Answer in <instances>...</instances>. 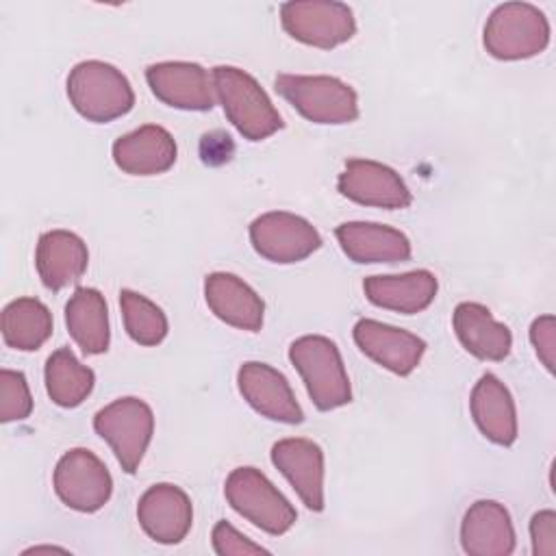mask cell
Wrapping results in <instances>:
<instances>
[{
	"instance_id": "obj_1",
	"label": "cell",
	"mask_w": 556,
	"mask_h": 556,
	"mask_svg": "<svg viewBox=\"0 0 556 556\" xmlns=\"http://www.w3.org/2000/svg\"><path fill=\"white\" fill-rule=\"evenodd\" d=\"M211 78L224 115L245 139L263 141L282 128L278 109L254 76L232 65H217Z\"/></svg>"
},
{
	"instance_id": "obj_2",
	"label": "cell",
	"mask_w": 556,
	"mask_h": 556,
	"mask_svg": "<svg viewBox=\"0 0 556 556\" xmlns=\"http://www.w3.org/2000/svg\"><path fill=\"white\" fill-rule=\"evenodd\" d=\"M67 98L78 115L96 124L113 122L135 104L128 78L104 61L76 63L67 76Z\"/></svg>"
},
{
	"instance_id": "obj_3",
	"label": "cell",
	"mask_w": 556,
	"mask_h": 556,
	"mask_svg": "<svg viewBox=\"0 0 556 556\" xmlns=\"http://www.w3.org/2000/svg\"><path fill=\"white\" fill-rule=\"evenodd\" d=\"M289 361L298 369L317 410H334L352 402L350 378L334 341L321 334H304L289 348Z\"/></svg>"
},
{
	"instance_id": "obj_4",
	"label": "cell",
	"mask_w": 556,
	"mask_h": 556,
	"mask_svg": "<svg viewBox=\"0 0 556 556\" xmlns=\"http://www.w3.org/2000/svg\"><path fill=\"white\" fill-rule=\"evenodd\" d=\"M482 43L500 61H519L541 54L549 43L545 13L528 2H504L495 7L484 24Z\"/></svg>"
},
{
	"instance_id": "obj_5",
	"label": "cell",
	"mask_w": 556,
	"mask_h": 556,
	"mask_svg": "<svg viewBox=\"0 0 556 556\" xmlns=\"http://www.w3.org/2000/svg\"><path fill=\"white\" fill-rule=\"evenodd\" d=\"M274 85L313 124H350L358 117V96L341 78L324 74H278Z\"/></svg>"
},
{
	"instance_id": "obj_6",
	"label": "cell",
	"mask_w": 556,
	"mask_h": 556,
	"mask_svg": "<svg viewBox=\"0 0 556 556\" xmlns=\"http://www.w3.org/2000/svg\"><path fill=\"white\" fill-rule=\"evenodd\" d=\"M224 495L243 519L274 536L291 530L298 519L291 502L254 467L232 469L226 478Z\"/></svg>"
},
{
	"instance_id": "obj_7",
	"label": "cell",
	"mask_w": 556,
	"mask_h": 556,
	"mask_svg": "<svg viewBox=\"0 0 556 556\" xmlns=\"http://www.w3.org/2000/svg\"><path fill=\"white\" fill-rule=\"evenodd\" d=\"M93 430L109 443L126 473H135L154 434L152 408L139 397H119L93 417Z\"/></svg>"
},
{
	"instance_id": "obj_8",
	"label": "cell",
	"mask_w": 556,
	"mask_h": 556,
	"mask_svg": "<svg viewBox=\"0 0 556 556\" xmlns=\"http://www.w3.org/2000/svg\"><path fill=\"white\" fill-rule=\"evenodd\" d=\"M280 24L300 43L330 50L350 41L356 20L348 4L334 0H295L280 4Z\"/></svg>"
},
{
	"instance_id": "obj_9",
	"label": "cell",
	"mask_w": 556,
	"mask_h": 556,
	"mask_svg": "<svg viewBox=\"0 0 556 556\" xmlns=\"http://www.w3.org/2000/svg\"><path fill=\"white\" fill-rule=\"evenodd\" d=\"M52 484L59 500L78 513L100 510L113 493V478L106 465L87 447L67 450L59 458Z\"/></svg>"
},
{
	"instance_id": "obj_10",
	"label": "cell",
	"mask_w": 556,
	"mask_h": 556,
	"mask_svg": "<svg viewBox=\"0 0 556 556\" xmlns=\"http://www.w3.org/2000/svg\"><path fill=\"white\" fill-rule=\"evenodd\" d=\"M250 241L256 254L278 265L300 263L321 248L317 228L308 219L287 211L258 215L250 224Z\"/></svg>"
},
{
	"instance_id": "obj_11",
	"label": "cell",
	"mask_w": 556,
	"mask_h": 556,
	"mask_svg": "<svg viewBox=\"0 0 556 556\" xmlns=\"http://www.w3.org/2000/svg\"><path fill=\"white\" fill-rule=\"evenodd\" d=\"M337 189L343 198L378 208H406L413 202V193L408 191L402 176L378 161L369 159H350L345 161L343 172L339 174Z\"/></svg>"
},
{
	"instance_id": "obj_12",
	"label": "cell",
	"mask_w": 556,
	"mask_h": 556,
	"mask_svg": "<svg viewBox=\"0 0 556 556\" xmlns=\"http://www.w3.org/2000/svg\"><path fill=\"white\" fill-rule=\"evenodd\" d=\"M150 91L167 106L182 111H211L215 104L213 78L200 63L163 61L146 70Z\"/></svg>"
},
{
	"instance_id": "obj_13",
	"label": "cell",
	"mask_w": 556,
	"mask_h": 556,
	"mask_svg": "<svg viewBox=\"0 0 556 556\" xmlns=\"http://www.w3.org/2000/svg\"><path fill=\"white\" fill-rule=\"evenodd\" d=\"M237 387L258 415L282 424L304 421V410L298 404L291 384L271 365L258 361L243 363L237 371Z\"/></svg>"
},
{
	"instance_id": "obj_14",
	"label": "cell",
	"mask_w": 556,
	"mask_h": 556,
	"mask_svg": "<svg viewBox=\"0 0 556 556\" xmlns=\"http://www.w3.org/2000/svg\"><path fill=\"white\" fill-rule=\"evenodd\" d=\"M137 519L152 541L176 545L191 530L193 504L180 486L159 482L139 497Z\"/></svg>"
},
{
	"instance_id": "obj_15",
	"label": "cell",
	"mask_w": 556,
	"mask_h": 556,
	"mask_svg": "<svg viewBox=\"0 0 556 556\" xmlns=\"http://www.w3.org/2000/svg\"><path fill=\"white\" fill-rule=\"evenodd\" d=\"M352 337L365 356L397 376H408L421 363L426 352V341L421 337L376 319H358Z\"/></svg>"
},
{
	"instance_id": "obj_16",
	"label": "cell",
	"mask_w": 556,
	"mask_h": 556,
	"mask_svg": "<svg viewBox=\"0 0 556 556\" xmlns=\"http://www.w3.org/2000/svg\"><path fill=\"white\" fill-rule=\"evenodd\" d=\"M271 463L308 510H324V452L315 441L280 439L271 445Z\"/></svg>"
},
{
	"instance_id": "obj_17",
	"label": "cell",
	"mask_w": 556,
	"mask_h": 556,
	"mask_svg": "<svg viewBox=\"0 0 556 556\" xmlns=\"http://www.w3.org/2000/svg\"><path fill=\"white\" fill-rule=\"evenodd\" d=\"M111 154L122 172L130 176H154L167 172L176 163L178 148L169 130L156 124H146L115 139Z\"/></svg>"
},
{
	"instance_id": "obj_18",
	"label": "cell",
	"mask_w": 556,
	"mask_h": 556,
	"mask_svg": "<svg viewBox=\"0 0 556 556\" xmlns=\"http://www.w3.org/2000/svg\"><path fill=\"white\" fill-rule=\"evenodd\" d=\"M204 298L211 313L224 324L248 332L261 330L265 304L239 276L226 271L208 274L204 280Z\"/></svg>"
},
{
	"instance_id": "obj_19",
	"label": "cell",
	"mask_w": 556,
	"mask_h": 556,
	"mask_svg": "<svg viewBox=\"0 0 556 556\" xmlns=\"http://www.w3.org/2000/svg\"><path fill=\"white\" fill-rule=\"evenodd\" d=\"M460 545L469 556H508L515 552V528L504 504L473 502L460 523Z\"/></svg>"
},
{
	"instance_id": "obj_20",
	"label": "cell",
	"mask_w": 556,
	"mask_h": 556,
	"mask_svg": "<svg viewBox=\"0 0 556 556\" xmlns=\"http://www.w3.org/2000/svg\"><path fill=\"white\" fill-rule=\"evenodd\" d=\"M89 265L85 241L70 230H48L37 241L35 267L46 289L61 291L83 278Z\"/></svg>"
},
{
	"instance_id": "obj_21",
	"label": "cell",
	"mask_w": 556,
	"mask_h": 556,
	"mask_svg": "<svg viewBox=\"0 0 556 556\" xmlns=\"http://www.w3.org/2000/svg\"><path fill=\"white\" fill-rule=\"evenodd\" d=\"M363 291L367 300L380 308L415 315L434 302L439 282L432 271L415 269L406 274L369 276L363 280Z\"/></svg>"
},
{
	"instance_id": "obj_22",
	"label": "cell",
	"mask_w": 556,
	"mask_h": 556,
	"mask_svg": "<svg viewBox=\"0 0 556 556\" xmlns=\"http://www.w3.org/2000/svg\"><path fill=\"white\" fill-rule=\"evenodd\" d=\"M343 254L354 263H397L410 258V241L397 228L376 222H345L334 230Z\"/></svg>"
},
{
	"instance_id": "obj_23",
	"label": "cell",
	"mask_w": 556,
	"mask_h": 556,
	"mask_svg": "<svg viewBox=\"0 0 556 556\" xmlns=\"http://www.w3.org/2000/svg\"><path fill=\"white\" fill-rule=\"evenodd\" d=\"M471 417L478 430L495 445L517 441V410L508 387L493 374H484L471 389Z\"/></svg>"
},
{
	"instance_id": "obj_24",
	"label": "cell",
	"mask_w": 556,
	"mask_h": 556,
	"mask_svg": "<svg viewBox=\"0 0 556 556\" xmlns=\"http://www.w3.org/2000/svg\"><path fill=\"white\" fill-rule=\"evenodd\" d=\"M460 345L480 361H504L513 348L506 324L495 321L491 311L478 302H460L452 315Z\"/></svg>"
},
{
	"instance_id": "obj_25",
	"label": "cell",
	"mask_w": 556,
	"mask_h": 556,
	"mask_svg": "<svg viewBox=\"0 0 556 556\" xmlns=\"http://www.w3.org/2000/svg\"><path fill=\"white\" fill-rule=\"evenodd\" d=\"M65 326L85 354L109 350V308L104 295L93 287H78L65 304Z\"/></svg>"
},
{
	"instance_id": "obj_26",
	"label": "cell",
	"mask_w": 556,
	"mask_h": 556,
	"mask_svg": "<svg viewBox=\"0 0 556 556\" xmlns=\"http://www.w3.org/2000/svg\"><path fill=\"white\" fill-rule=\"evenodd\" d=\"M52 334V313L37 298H17L2 311V339L20 352L39 350Z\"/></svg>"
},
{
	"instance_id": "obj_27",
	"label": "cell",
	"mask_w": 556,
	"mask_h": 556,
	"mask_svg": "<svg viewBox=\"0 0 556 556\" xmlns=\"http://www.w3.org/2000/svg\"><path fill=\"white\" fill-rule=\"evenodd\" d=\"M43 376L50 400L63 408L83 404L96 382L93 371L83 365L70 348H59L48 356Z\"/></svg>"
},
{
	"instance_id": "obj_28",
	"label": "cell",
	"mask_w": 556,
	"mask_h": 556,
	"mask_svg": "<svg viewBox=\"0 0 556 556\" xmlns=\"http://www.w3.org/2000/svg\"><path fill=\"white\" fill-rule=\"evenodd\" d=\"M119 306L124 317V328L128 337L139 345H159L167 334V317L165 313L146 295L122 289Z\"/></svg>"
},
{
	"instance_id": "obj_29",
	"label": "cell",
	"mask_w": 556,
	"mask_h": 556,
	"mask_svg": "<svg viewBox=\"0 0 556 556\" xmlns=\"http://www.w3.org/2000/svg\"><path fill=\"white\" fill-rule=\"evenodd\" d=\"M33 413V395L22 371H0V421H22Z\"/></svg>"
},
{
	"instance_id": "obj_30",
	"label": "cell",
	"mask_w": 556,
	"mask_h": 556,
	"mask_svg": "<svg viewBox=\"0 0 556 556\" xmlns=\"http://www.w3.org/2000/svg\"><path fill=\"white\" fill-rule=\"evenodd\" d=\"M213 549L219 556H250V554H267L265 547L250 541L245 534H241L235 526L228 521H217L211 532Z\"/></svg>"
},
{
	"instance_id": "obj_31",
	"label": "cell",
	"mask_w": 556,
	"mask_h": 556,
	"mask_svg": "<svg viewBox=\"0 0 556 556\" xmlns=\"http://www.w3.org/2000/svg\"><path fill=\"white\" fill-rule=\"evenodd\" d=\"M530 341L539 361L545 369L554 371V354H556V319L554 315H541L530 326Z\"/></svg>"
},
{
	"instance_id": "obj_32",
	"label": "cell",
	"mask_w": 556,
	"mask_h": 556,
	"mask_svg": "<svg viewBox=\"0 0 556 556\" xmlns=\"http://www.w3.org/2000/svg\"><path fill=\"white\" fill-rule=\"evenodd\" d=\"M530 541L534 556L556 554V513L539 510L530 519Z\"/></svg>"
},
{
	"instance_id": "obj_33",
	"label": "cell",
	"mask_w": 556,
	"mask_h": 556,
	"mask_svg": "<svg viewBox=\"0 0 556 556\" xmlns=\"http://www.w3.org/2000/svg\"><path fill=\"white\" fill-rule=\"evenodd\" d=\"M39 552H67L65 547H56V545H35L30 549H26L24 554H39Z\"/></svg>"
}]
</instances>
